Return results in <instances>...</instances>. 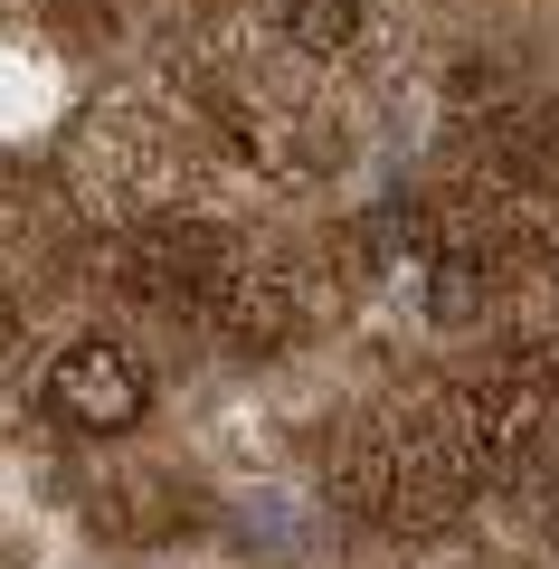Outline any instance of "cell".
Instances as JSON below:
<instances>
[{
  "instance_id": "cell-2",
  "label": "cell",
  "mask_w": 559,
  "mask_h": 569,
  "mask_svg": "<svg viewBox=\"0 0 559 569\" xmlns=\"http://www.w3.org/2000/svg\"><path fill=\"white\" fill-rule=\"evenodd\" d=\"M360 29H370L360 0H285V39L303 58H341V48H360Z\"/></svg>"
},
{
  "instance_id": "cell-1",
  "label": "cell",
  "mask_w": 559,
  "mask_h": 569,
  "mask_svg": "<svg viewBox=\"0 0 559 569\" xmlns=\"http://www.w3.org/2000/svg\"><path fill=\"white\" fill-rule=\"evenodd\" d=\"M142 399H152V380H142V361L114 332H86V342H67L48 361V408L67 427H86V437H123L142 418Z\"/></svg>"
}]
</instances>
